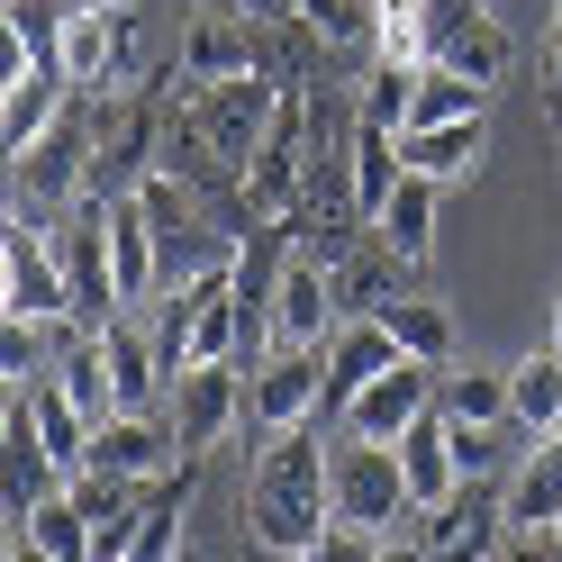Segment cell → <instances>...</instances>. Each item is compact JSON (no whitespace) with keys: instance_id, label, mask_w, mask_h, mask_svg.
Returning a JSON list of instances; mask_svg holds the SVG:
<instances>
[{"instance_id":"1","label":"cell","mask_w":562,"mask_h":562,"mask_svg":"<svg viewBox=\"0 0 562 562\" xmlns=\"http://www.w3.org/2000/svg\"><path fill=\"white\" fill-rule=\"evenodd\" d=\"M336 517V445L327 427H281L255 453V481H245V536L263 562H300L327 536Z\"/></svg>"},{"instance_id":"2","label":"cell","mask_w":562,"mask_h":562,"mask_svg":"<svg viewBox=\"0 0 562 562\" xmlns=\"http://www.w3.org/2000/svg\"><path fill=\"white\" fill-rule=\"evenodd\" d=\"M281 74H236V82H191L182 74V91H172V110H182L200 136H209V155H227L236 172L263 155V136H272V119H281Z\"/></svg>"},{"instance_id":"3","label":"cell","mask_w":562,"mask_h":562,"mask_svg":"<svg viewBox=\"0 0 562 562\" xmlns=\"http://www.w3.org/2000/svg\"><path fill=\"white\" fill-rule=\"evenodd\" d=\"M0 318L74 327V272L55 255V227H37L27 209H10V236H0Z\"/></svg>"},{"instance_id":"4","label":"cell","mask_w":562,"mask_h":562,"mask_svg":"<svg viewBox=\"0 0 562 562\" xmlns=\"http://www.w3.org/2000/svg\"><path fill=\"white\" fill-rule=\"evenodd\" d=\"M336 327H345L336 263H318L308 245H291V255L272 263V281H263V336L272 345H327Z\"/></svg>"},{"instance_id":"5","label":"cell","mask_w":562,"mask_h":562,"mask_svg":"<svg viewBox=\"0 0 562 562\" xmlns=\"http://www.w3.org/2000/svg\"><path fill=\"white\" fill-rule=\"evenodd\" d=\"M55 74L74 82V91H127V74H136V19L119 10V0H82V10H64Z\"/></svg>"},{"instance_id":"6","label":"cell","mask_w":562,"mask_h":562,"mask_svg":"<svg viewBox=\"0 0 562 562\" xmlns=\"http://www.w3.org/2000/svg\"><path fill=\"white\" fill-rule=\"evenodd\" d=\"M336 517L372 526V536H400V526L417 517V499H408V472H400V445L336 436Z\"/></svg>"},{"instance_id":"7","label":"cell","mask_w":562,"mask_h":562,"mask_svg":"<svg viewBox=\"0 0 562 562\" xmlns=\"http://www.w3.org/2000/svg\"><path fill=\"white\" fill-rule=\"evenodd\" d=\"M255 408V372L245 363H191V372H172V445L182 453H218L236 436V417Z\"/></svg>"},{"instance_id":"8","label":"cell","mask_w":562,"mask_h":562,"mask_svg":"<svg viewBox=\"0 0 562 562\" xmlns=\"http://www.w3.org/2000/svg\"><path fill=\"white\" fill-rule=\"evenodd\" d=\"M255 372V427L281 436V427H318L327 417V345H272Z\"/></svg>"},{"instance_id":"9","label":"cell","mask_w":562,"mask_h":562,"mask_svg":"<svg viewBox=\"0 0 562 562\" xmlns=\"http://www.w3.org/2000/svg\"><path fill=\"white\" fill-rule=\"evenodd\" d=\"M427 408H436V363H408V355H400V363L381 372V381H363V391H355V408L336 417V436H372V445H400V436H408Z\"/></svg>"},{"instance_id":"10","label":"cell","mask_w":562,"mask_h":562,"mask_svg":"<svg viewBox=\"0 0 562 562\" xmlns=\"http://www.w3.org/2000/svg\"><path fill=\"white\" fill-rule=\"evenodd\" d=\"M182 463V445H172V417L155 408H119L110 427H91V472H119V481H155Z\"/></svg>"},{"instance_id":"11","label":"cell","mask_w":562,"mask_h":562,"mask_svg":"<svg viewBox=\"0 0 562 562\" xmlns=\"http://www.w3.org/2000/svg\"><path fill=\"white\" fill-rule=\"evenodd\" d=\"M100 227H110V272H119V300L136 308V300H155L164 291V236H155V218L136 209V191H119V200H100Z\"/></svg>"},{"instance_id":"12","label":"cell","mask_w":562,"mask_h":562,"mask_svg":"<svg viewBox=\"0 0 562 562\" xmlns=\"http://www.w3.org/2000/svg\"><path fill=\"white\" fill-rule=\"evenodd\" d=\"M391 363H400L391 327H381V318H345V327L327 336V417H318V427H336V417L355 408V391H363V381H381Z\"/></svg>"},{"instance_id":"13","label":"cell","mask_w":562,"mask_h":562,"mask_svg":"<svg viewBox=\"0 0 562 562\" xmlns=\"http://www.w3.org/2000/svg\"><path fill=\"white\" fill-rule=\"evenodd\" d=\"M55 391L74 400L91 427H110V417L127 408L119 400V372H110V355H100V327H64V345H55Z\"/></svg>"},{"instance_id":"14","label":"cell","mask_w":562,"mask_h":562,"mask_svg":"<svg viewBox=\"0 0 562 562\" xmlns=\"http://www.w3.org/2000/svg\"><path fill=\"white\" fill-rule=\"evenodd\" d=\"M182 74L191 82H236V74H272V64H263V46H255L245 19L209 10V19H191V37H182Z\"/></svg>"},{"instance_id":"15","label":"cell","mask_w":562,"mask_h":562,"mask_svg":"<svg viewBox=\"0 0 562 562\" xmlns=\"http://www.w3.org/2000/svg\"><path fill=\"white\" fill-rule=\"evenodd\" d=\"M400 472H408V499H417V508H445L453 490H463V463H453V417H445V408H427V417L400 436Z\"/></svg>"},{"instance_id":"16","label":"cell","mask_w":562,"mask_h":562,"mask_svg":"<svg viewBox=\"0 0 562 562\" xmlns=\"http://www.w3.org/2000/svg\"><path fill=\"white\" fill-rule=\"evenodd\" d=\"M490 146V110L481 119H436V127H408L400 136V164L427 172V182H472V164Z\"/></svg>"},{"instance_id":"17","label":"cell","mask_w":562,"mask_h":562,"mask_svg":"<svg viewBox=\"0 0 562 562\" xmlns=\"http://www.w3.org/2000/svg\"><path fill=\"white\" fill-rule=\"evenodd\" d=\"M64 110H74V82H64L55 64H37V74H19V82H0V146L27 155Z\"/></svg>"},{"instance_id":"18","label":"cell","mask_w":562,"mask_h":562,"mask_svg":"<svg viewBox=\"0 0 562 562\" xmlns=\"http://www.w3.org/2000/svg\"><path fill=\"white\" fill-rule=\"evenodd\" d=\"M499 508H508V526H562V427L536 436V445L517 453V472H508V490H499Z\"/></svg>"},{"instance_id":"19","label":"cell","mask_w":562,"mask_h":562,"mask_svg":"<svg viewBox=\"0 0 562 562\" xmlns=\"http://www.w3.org/2000/svg\"><path fill=\"white\" fill-rule=\"evenodd\" d=\"M436 191H445V182H427V172H400L391 209L372 218V245H381V255H400V263H427V255H436Z\"/></svg>"},{"instance_id":"20","label":"cell","mask_w":562,"mask_h":562,"mask_svg":"<svg viewBox=\"0 0 562 562\" xmlns=\"http://www.w3.org/2000/svg\"><path fill=\"white\" fill-rule=\"evenodd\" d=\"M400 127H355V146H345V182H355V209H363V227L381 218V209H391V191H400Z\"/></svg>"},{"instance_id":"21","label":"cell","mask_w":562,"mask_h":562,"mask_svg":"<svg viewBox=\"0 0 562 562\" xmlns=\"http://www.w3.org/2000/svg\"><path fill=\"white\" fill-rule=\"evenodd\" d=\"M100 355H110V372H119V400H127V408H155V400L172 391V372H164V355H155V327H127V318H110V327H100Z\"/></svg>"},{"instance_id":"22","label":"cell","mask_w":562,"mask_h":562,"mask_svg":"<svg viewBox=\"0 0 562 562\" xmlns=\"http://www.w3.org/2000/svg\"><path fill=\"white\" fill-rule=\"evenodd\" d=\"M508 417L526 436H553L562 427V355H553V345H536V355L508 363Z\"/></svg>"},{"instance_id":"23","label":"cell","mask_w":562,"mask_h":562,"mask_svg":"<svg viewBox=\"0 0 562 562\" xmlns=\"http://www.w3.org/2000/svg\"><path fill=\"white\" fill-rule=\"evenodd\" d=\"M381 327H391V345L408 363H436V372L453 363V308L445 300H408L400 291V300H381Z\"/></svg>"},{"instance_id":"24","label":"cell","mask_w":562,"mask_h":562,"mask_svg":"<svg viewBox=\"0 0 562 562\" xmlns=\"http://www.w3.org/2000/svg\"><path fill=\"white\" fill-rule=\"evenodd\" d=\"M508 55H517V37H508V27L499 19H463V27H453V37L436 46V64H445V74H463V82H490V91H499L508 82Z\"/></svg>"},{"instance_id":"25","label":"cell","mask_w":562,"mask_h":562,"mask_svg":"<svg viewBox=\"0 0 562 562\" xmlns=\"http://www.w3.org/2000/svg\"><path fill=\"white\" fill-rule=\"evenodd\" d=\"M372 64H436L427 0H372Z\"/></svg>"},{"instance_id":"26","label":"cell","mask_w":562,"mask_h":562,"mask_svg":"<svg viewBox=\"0 0 562 562\" xmlns=\"http://www.w3.org/2000/svg\"><path fill=\"white\" fill-rule=\"evenodd\" d=\"M436 408L453 417V427H499L508 417V372H481V363L436 372Z\"/></svg>"},{"instance_id":"27","label":"cell","mask_w":562,"mask_h":562,"mask_svg":"<svg viewBox=\"0 0 562 562\" xmlns=\"http://www.w3.org/2000/svg\"><path fill=\"white\" fill-rule=\"evenodd\" d=\"M19 536H37L55 562H100V536H91V517H82V499H74V490H55V499L27 517Z\"/></svg>"},{"instance_id":"28","label":"cell","mask_w":562,"mask_h":562,"mask_svg":"<svg viewBox=\"0 0 562 562\" xmlns=\"http://www.w3.org/2000/svg\"><path fill=\"white\" fill-rule=\"evenodd\" d=\"M291 19L336 55H372V0H300Z\"/></svg>"},{"instance_id":"29","label":"cell","mask_w":562,"mask_h":562,"mask_svg":"<svg viewBox=\"0 0 562 562\" xmlns=\"http://www.w3.org/2000/svg\"><path fill=\"white\" fill-rule=\"evenodd\" d=\"M417 74H427V64H372L363 91H355V100H363V119L408 136V119H417Z\"/></svg>"},{"instance_id":"30","label":"cell","mask_w":562,"mask_h":562,"mask_svg":"<svg viewBox=\"0 0 562 562\" xmlns=\"http://www.w3.org/2000/svg\"><path fill=\"white\" fill-rule=\"evenodd\" d=\"M481 110H490V82H463V74H445V64H427V74H417V119H408V127L481 119Z\"/></svg>"},{"instance_id":"31","label":"cell","mask_w":562,"mask_h":562,"mask_svg":"<svg viewBox=\"0 0 562 562\" xmlns=\"http://www.w3.org/2000/svg\"><path fill=\"white\" fill-rule=\"evenodd\" d=\"M46 336H55V327H37V318H0V381H10V391H27V381L55 372Z\"/></svg>"},{"instance_id":"32","label":"cell","mask_w":562,"mask_h":562,"mask_svg":"<svg viewBox=\"0 0 562 562\" xmlns=\"http://www.w3.org/2000/svg\"><path fill=\"white\" fill-rule=\"evenodd\" d=\"M381 544L391 536H372V526H355V517H327V536L308 544L300 562H381Z\"/></svg>"},{"instance_id":"33","label":"cell","mask_w":562,"mask_h":562,"mask_svg":"<svg viewBox=\"0 0 562 562\" xmlns=\"http://www.w3.org/2000/svg\"><path fill=\"white\" fill-rule=\"evenodd\" d=\"M499 562H562V526H508Z\"/></svg>"},{"instance_id":"34","label":"cell","mask_w":562,"mask_h":562,"mask_svg":"<svg viewBox=\"0 0 562 562\" xmlns=\"http://www.w3.org/2000/svg\"><path fill=\"white\" fill-rule=\"evenodd\" d=\"M291 10L300 0H227V19H245V27H291Z\"/></svg>"},{"instance_id":"35","label":"cell","mask_w":562,"mask_h":562,"mask_svg":"<svg viewBox=\"0 0 562 562\" xmlns=\"http://www.w3.org/2000/svg\"><path fill=\"white\" fill-rule=\"evenodd\" d=\"M381 562H427V544H417V536H391V544H381Z\"/></svg>"},{"instance_id":"36","label":"cell","mask_w":562,"mask_h":562,"mask_svg":"<svg viewBox=\"0 0 562 562\" xmlns=\"http://www.w3.org/2000/svg\"><path fill=\"white\" fill-rule=\"evenodd\" d=\"M10 562H55V553H46L37 536H19V526H10Z\"/></svg>"},{"instance_id":"37","label":"cell","mask_w":562,"mask_h":562,"mask_svg":"<svg viewBox=\"0 0 562 562\" xmlns=\"http://www.w3.org/2000/svg\"><path fill=\"white\" fill-rule=\"evenodd\" d=\"M544 345H553V355H562V300H553V327H544Z\"/></svg>"},{"instance_id":"38","label":"cell","mask_w":562,"mask_h":562,"mask_svg":"<svg viewBox=\"0 0 562 562\" xmlns=\"http://www.w3.org/2000/svg\"><path fill=\"white\" fill-rule=\"evenodd\" d=\"M553 91H562V27H553Z\"/></svg>"},{"instance_id":"39","label":"cell","mask_w":562,"mask_h":562,"mask_svg":"<svg viewBox=\"0 0 562 562\" xmlns=\"http://www.w3.org/2000/svg\"><path fill=\"white\" fill-rule=\"evenodd\" d=\"M553 27H562V0H553Z\"/></svg>"},{"instance_id":"40","label":"cell","mask_w":562,"mask_h":562,"mask_svg":"<svg viewBox=\"0 0 562 562\" xmlns=\"http://www.w3.org/2000/svg\"><path fill=\"white\" fill-rule=\"evenodd\" d=\"M182 562H200V553H182Z\"/></svg>"}]
</instances>
